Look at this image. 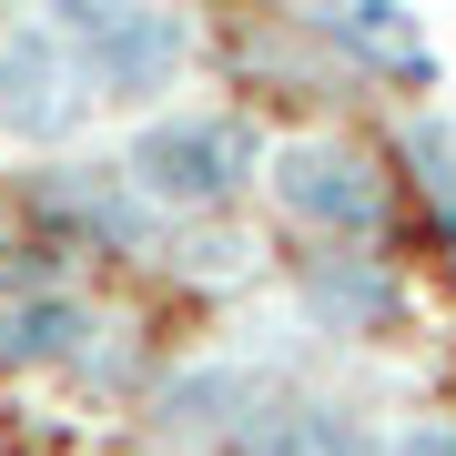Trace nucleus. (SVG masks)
I'll list each match as a JSON object with an SVG mask.
<instances>
[{
  "instance_id": "9",
  "label": "nucleus",
  "mask_w": 456,
  "mask_h": 456,
  "mask_svg": "<svg viewBox=\"0 0 456 456\" xmlns=\"http://www.w3.org/2000/svg\"><path fill=\"white\" fill-rule=\"evenodd\" d=\"M386 456H456V426H446V416H416V426L386 436Z\"/></svg>"
},
{
  "instance_id": "7",
  "label": "nucleus",
  "mask_w": 456,
  "mask_h": 456,
  "mask_svg": "<svg viewBox=\"0 0 456 456\" xmlns=\"http://www.w3.org/2000/svg\"><path fill=\"white\" fill-rule=\"evenodd\" d=\"M345 31H355L365 51H386V61H416V31L395 20V0H355V11H345Z\"/></svg>"
},
{
  "instance_id": "3",
  "label": "nucleus",
  "mask_w": 456,
  "mask_h": 456,
  "mask_svg": "<svg viewBox=\"0 0 456 456\" xmlns=\"http://www.w3.org/2000/svg\"><path fill=\"white\" fill-rule=\"evenodd\" d=\"M264 183H274V203L294 213V224H325V233H355L375 213V183H365V163L345 142H284Z\"/></svg>"
},
{
  "instance_id": "1",
  "label": "nucleus",
  "mask_w": 456,
  "mask_h": 456,
  "mask_svg": "<svg viewBox=\"0 0 456 456\" xmlns=\"http://www.w3.org/2000/svg\"><path fill=\"white\" fill-rule=\"evenodd\" d=\"M254 163H264V152H254V132L233 112H183V122H152L142 142H132V183H142L152 203H173V213L224 203Z\"/></svg>"
},
{
  "instance_id": "8",
  "label": "nucleus",
  "mask_w": 456,
  "mask_h": 456,
  "mask_svg": "<svg viewBox=\"0 0 456 456\" xmlns=\"http://www.w3.org/2000/svg\"><path fill=\"white\" fill-rule=\"evenodd\" d=\"M51 11V31H71V41H92V31H112V20L132 11V0H41Z\"/></svg>"
},
{
  "instance_id": "2",
  "label": "nucleus",
  "mask_w": 456,
  "mask_h": 456,
  "mask_svg": "<svg viewBox=\"0 0 456 456\" xmlns=\"http://www.w3.org/2000/svg\"><path fill=\"white\" fill-rule=\"evenodd\" d=\"M71 122H82L71 31H11V41H0V132H20V142H61Z\"/></svg>"
},
{
  "instance_id": "5",
  "label": "nucleus",
  "mask_w": 456,
  "mask_h": 456,
  "mask_svg": "<svg viewBox=\"0 0 456 456\" xmlns=\"http://www.w3.org/2000/svg\"><path fill=\"white\" fill-rule=\"evenodd\" d=\"M82 335H92V314L71 305V294H41V305H20V314H11V335H0V355H20V365L41 355V365H51V355H71Z\"/></svg>"
},
{
  "instance_id": "6",
  "label": "nucleus",
  "mask_w": 456,
  "mask_h": 456,
  "mask_svg": "<svg viewBox=\"0 0 456 456\" xmlns=\"http://www.w3.org/2000/svg\"><path fill=\"white\" fill-rule=\"evenodd\" d=\"M314 305L365 314V325H395V284H386V274H314Z\"/></svg>"
},
{
  "instance_id": "4",
  "label": "nucleus",
  "mask_w": 456,
  "mask_h": 456,
  "mask_svg": "<svg viewBox=\"0 0 456 456\" xmlns=\"http://www.w3.org/2000/svg\"><path fill=\"white\" fill-rule=\"evenodd\" d=\"M92 82L112 102H152L183 82V20L152 11V0H132V11L112 20V31H92Z\"/></svg>"
}]
</instances>
